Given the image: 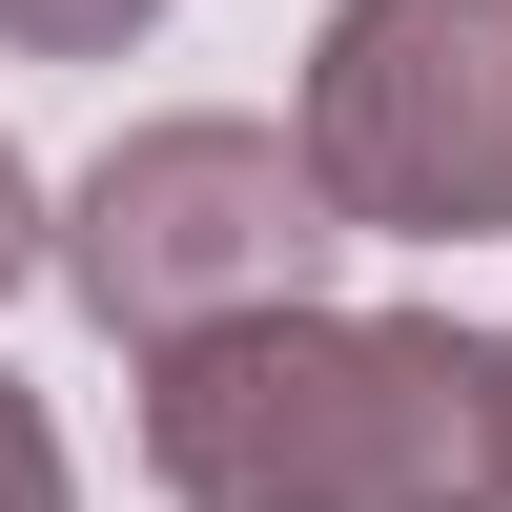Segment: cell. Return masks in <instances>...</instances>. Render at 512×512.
<instances>
[{"mask_svg": "<svg viewBox=\"0 0 512 512\" xmlns=\"http://www.w3.org/2000/svg\"><path fill=\"white\" fill-rule=\"evenodd\" d=\"M0 512H82V472H62V431H41L21 369H0Z\"/></svg>", "mask_w": 512, "mask_h": 512, "instance_id": "obj_5", "label": "cell"}, {"mask_svg": "<svg viewBox=\"0 0 512 512\" xmlns=\"http://www.w3.org/2000/svg\"><path fill=\"white\" fill-rule=\"evenodd\" d=\"M287 123L369 246H512V0H328Z\"/></svg>", "mask_w": 512, "mask_h": 512, "instance_id": "obj_3", "label": "cell"}, {"mask_svg": "<svg viewBox=\"0 0 512 512\" xmlns=\"http://www.w3.org/2000/svg\"><path fill=\"white\" fill-rule=\"evenodd\" d=\"M164 512H512V369L451 308H267L144 369Z\"/></svg>", "mask_w": 512, "mask_h": 512, "instance_id": "obj_1", "label": "cell"}, {"mask_svg": "<svg viewBox=\"0 0 512 512\" xmlns=\"http://www.w3.org/2000/svg\"><path fill=\"white\" fill-rule=\"evenodd\" d=\"M328 205L308 123H123L62 205V287L123 328V349H205V328H267V308H328Z\"/></svg>", "mask_w": 512, "mask_h": 512, "instance_id": "obj_2", "label": "cell"}, {"mask_svg": "<svg viewBox=\"0 0 512 512\" xmlns=\"http://www.w3.org/2000/svg\"><path fill=\"white\" fill-rule=\"evenodd\" d=\"M21 267H62V226H41V185H21V144H0V287Z\"/></svg>", "mask_w": 512, "mask_h": 512, "instance_id": "obj_6", "label": "cell"}, {"mask_svg": "<svg viewBox=\"0 0 512 512\" xmlns=\"http://www.w3.org/2000/svg\"><path fill=\"white\" fill-rule=\"evenodd\" d=\"M492 369H512V328H492Z\"/></svg>", "mask_w": 512, "mask_h": 512, "instance_id": "obj_7", "label": "cell"}, {"mask_svg": "<svg viewBox=\"0 0 512 512\" xmlns=\"http://www.w3.org/2000/svg\"><path fill=\"white\" fill-rule=\"evenodd\" d=\"M144 21H164V0H0V41H21V62H123Z\"/></svg>", "mask_w": 512, "mask_h": 512, "instance_id": "obj_4", "label": "cell"}]
</instances>
